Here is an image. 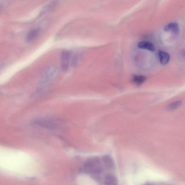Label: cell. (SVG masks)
Instances as JSON below:
<instances>
[{"instance_id":"obj_1","label":"cell","mask_w":185,"mask_h":185,"mask_svg":"<svg viewBox=\"0 0 185 185\" xmlns=\"http://www.w3.org/2000/svg\"><path fill=\"white\" fill-rule=\"evenodd\" d=\"M101 161L98 157H92L87 160L83 167V171L85 173L98 177L103 172Z\"/></svg>"},{"instance_id":"obj_2","label":"cell","mask_w":185,"mask_h":185,"mask_svg":"<svg viewBox=\"0 0 185 185\" xmlns=\"http://www.w3.org/2000/svg\"><path fill=\"white\" fill-rule=\"evenodd\" d=\"M56 69L53 66H50L47 68L43 74L41 79V83L43 84H48L53 80L56 74Z\"/></svg>"},{"instance_id":"obj_3","label":"cell","mask_w":185,"mask_h":185,"mask_svg":"<svg viewBox=\"0 0 185 185\" xmlns=\"http://www.w3.org/2000/svg\"><path fill=\"white\" fill-rule=\"evenodd\" d=\"M71 54L68 50H63L61 54V67L63 71L68 70Z\"/></svg>"},{"instance_id":"obj_4","label":"cell","mask_w":185,"mask_h":185,"mask_svg":"<svg viewBox=\"0 0 185 185\" xmlns=\"http://www.w3.org/2000/svg\"><path fill=\"white\" fill-rule=\"evenodd\" d=\"M40 32L39 28H35L29 31L27 36V40L28 42H31L35 41L39 37Z\"/></svg>"},{"instance_id":"obj_5","label":"cell","mask_w":185,"mask_h":185,"mask_svg":"<svg viewBox=\"0 0 185 185\" xmlns=\"http://www.w3.org/2000/svg\"><path fill=\"white\" fill-rule=\"evenodd\" d=\"M103 183V185H118L117 178L110 174H107L104 177Z\"/></svg>"},{"instance_id":"obj_6","label":"cell","mask_w":185,"mask_h":185,"mask_svg":"<svg viewBox=\"0 0 185 185\" xmlns=\"http://www.w3.org/2000/svg\"><path fill=\"white\" fill-rule=\"evenodd\" d=\"M178 24L176 22H172L168 24L164 28V30L166 32H171L174 34H177L179 32Z\"/></svg>"},{"instance_id":"obj_7","label":"cell","mask_w":185,"mask_h":185,"mask_svg":"<svg viewBox=\"0 0 185 185\" xmlns=\"http://www.w3.org/2000/svg\"><path fill=\"white\" fill-rule=\"evenodd\" d=\"M139 48L151 51H155L156 50V47L152 43L146 41H142L139 42L138 44Z\"/></svg>"},{"instance_id":"obj_8","label":"cell","mask_w":185,"mask_h":185,"mask_svg":"<svg viewBox=\"0 0 185 185\" xmlns=\"http://www.w3.org/2000/svg\"><path fill=\"white\" fill-rule=\"evenodd\" d=\"M158 56L160 63L162 65H166L170 60V55L166 52L160 51L159 52Z\"/></svg>"},{"instance_id":"obj_9","label":"cell","mask_w":185,"mask_h":185,"mask_svg":"<svg viewBox=\"0 0 185 185\" xmlns=\"http://www.w3.org/2000/svg\"><path fill=\"white\" fill-rule=\"evenodd\" d=\"M102 161L104 165L108 169H111L114 167V161L109 156H103Z\"/></svg>"},{"instance_id":"obj_10","label":"cell","mask_w":185,"mask_h":185,"mask_svg":"<svg viewBox=\"0 0 185 185\" xmlns=\"http://www.w3.org/2000/svg\"><path fill=\"white\" fill-rule=\"evenodd\" d=\"M146 80V78L143 76L135 75L132 78V82L135 84L140 85L144 83Z\"/></svg>"},{"instance_id":"obj_11","label":"cell","mask_w":185,"mask_h":185,"mask_svg":"<svg viewBox=\"0 0 185 185\" xmlns=\"http://www.w3.org/2000/svg\"><path fill=\"white\" fill-rule=\"evenodd\" d=\"M182 104L181 101L178 100L173 102L167 106L166 109L168 111L174 110L181 106Z\"/></svg>"},{"instance_id":"obj_12","label":"cell","mask_w":185,"mask_h":185,"mask_svg":"<svg viewBox=\"0 0 185 185\" xmlns=\"http://www.w3.org/2000/svg\"><path fill=\"white\" fill-rule=\"evenodd\" d=\"M179 55L181 57L185 59V49L182 50L180 52Z\"/></svg>"},{"instance_id":"obj_13","label":"cell","mask_w":185,"mask_h":185,"mask_svg":"<svg viewBox=\"0 0 185 185\" xmlns=\"http://www.w3.org/2000/svg\"><path fill=\"white\" fill-rule=\"evenodd\" d=\"M145 185H154V184H147Z\"/></svg>"}]
</instances>
